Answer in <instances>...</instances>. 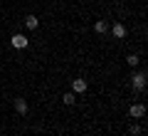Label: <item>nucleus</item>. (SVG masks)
I'll return each mask as SVG.
<instances>
[{"mask_svg": "<svg viewBox=\"0 0 148 136\" xmlns=\"http://www.w3.org/2000/svg\"><path fill=\"white\" fill-rule=\"evenodd\" d=\"M12 47L15 50H25L27 45H30V40H27V35H20V32H17V35H12Z\"/></svg>", "mask_w": 148, "mask_h": 136, "instance_id": "obj_1", "label": "nucleus"}, {"mask_svg": "<svg viewBox=\"0 0 148 136\" xmlns=\"http://www.w3.org/2000/svg\"><path fill=\"white\" fill-rule=\"evenodd\" d=\"M131 79H133V89H138V92L146 89V72H136Z\"/></svg>", "mask_w": 148, "mask_h": 136, "instance_id": "obj_2", "label": "nucleus"}, {"mask_svg": "<svg viewBox=\"0 0 148 136\" xmlns=\"http://www.w3.org/2000/svg\"><path fill=\"white\" fill-rule=\"evenodd\" d=\"M86 87H89V84H86V79H72V92L74 94H84L86 92Z\"/></svg>", "mask_w": 148, "mask_h": 136, "instance_id": "obj_3", "label": "nucleus"}, {"mask_svg": "<svg viewBox=\"0 0 148 136\" xmlns=\"http://www.w3.org/2000/svg\"><path fill=\"white\" fill-rule=\"evenodd\" d=\"M128 114H131L133 119H143V116H146V106H143V104H131Z\"/></svg>", "mask_w": 148, "mask_h": 136, "instance_id": "obj_4", "label": "nucleus"}, {"mask_svg": "<svg viewBox=\"0 0 148 136\" xmlns=\"http://www.w3.org/2000/svg\"><path fill=\"white\" fill-rule=\"evenodd\" d=\"M15 111H17L20 116H25V114H27V101L22 99V97H17V99H15Z\"/></svg>", "mask_w": 148, "mask_h": 136, "instance_id": "obj_5", "label": "nucleus"}, {"mask_svg": "<svg viewBox=\"0 0 148 136\" xmlns=\"http://www.w3.org/2000/svg\"><path fill=\"white\" fill-rule=\"evenodd\" d=\"M114 37H119V40H123V37H126V25H121V22H116V25H114Z\"/></svg>", "mask_w": 148, "mask_h": 136, "instance_id": "obj_6", "label": "nucleus"}, {"mask_svg": "<svg viewBox=\"0 0 148 136\" xmlns=\"http://www.w3.org/2000/svg\"><path fill=\"white\" fill-rule=\"evenodd\" d=\"M37 25H40V20H37L35 15H27L25 17V27H27V30H37Z\"/></svg>", "mask_w": 148, "mask_h": 136, "instance_id": "obj_7", "label": "nucleus"}, {"mask_svg": "<svg viewBox=\"0 0 148 136\" xmlns=\"http://www.w3.org/2000/svg\"><path fill=\"white\" fill-rule=\"evenodd\" d=\"M94 30L99 32V35H104V32L109 30V22H106V20H96V22H94Z\"/></svg>", "mask_w": 148, "mask_h": 136, "instance_id": "obj_8", "label": "nucleus"}, {"mask_svg": "<svg viewBox=\"0 0 148 136\" xmlns=\"http://www.w3.org/2000/svg\"><path fill=\"white\" fill-rule=\"evenodd\" d=\"M126 62H128V67H138L141 57H138V55H128V57H126Z\"/></svg>", "mask_w": 148, "mask_h": 136, "instance_id": "obj_9", "label": "nucleus"}, {"mask_svg": "<svg viewBox=\"0 0 148 136\" xmlns=\"http://www.w3.org/2000/svg\"><path fill=\"white\" fill-rule=\"evenodd\" d=\"M62 101H64L67 106H72V104H74V92H67V94L62 97Z\"/></svg>", "mask_w": 148, "mask_h": 136, "instance_id": "obj_10", "label": "nucleus"}, {"mask_svg": "<svg viewBox=\"0 0 148 136\" xmlns=\"http://www.w3.org/2000/svg\"><path fill=\"white\" fill-rule=\"evenodd\" d=\"M128 131H131L133 136H138V134H141V126H138V124H131V126H128Z\"/></svg>", "mask_w": 148, "mask_h": 136, "instance_id": "obj_11", "label": "nucleus"}]
</instances>
